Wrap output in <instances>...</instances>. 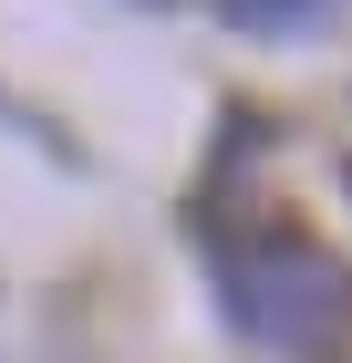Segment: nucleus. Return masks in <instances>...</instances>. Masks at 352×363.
<instances>
[{"label":"nucleus","instance_id":"f257e3e1","mask_svg":"<svg viewBox=\"0 0 352 363\" xmlns=\"http://www.w3.org/2000/svg\"><path fill=\"white\" fill-rule=\"evenodd\" d=\"M217 311H228V333L280 342V353H352V270L311 239L217 250Z\"/></svg>","mask_w":352,"mask_h":363},{"label":"nucleus","instance_id":"f03ea898","mask_svg":"<svg viewBox=\"0 0 352 363\" xmlns=\"http://www.w3.org/2000/svg\"><path fill=\"white\" fill-rule=\"evenodd\" d=\"M217 11H228L239 31H311L331 0H217Z\"/></svg>","mask_w":352,"mask_h":363},{"label":"nucleus","instance_id":"7ed1b4c3","mask_svg":"<svg viewBox=\"0 0 352 363\" xmlns=\"http://www.w3.org/2000/svg\"><path fill=\"white\" fill-rule=\"evenodd\" d=\"M342 187H352V167H342Z\"/></svg>","mask_w":352,"mask_h":363}]
</instances>
